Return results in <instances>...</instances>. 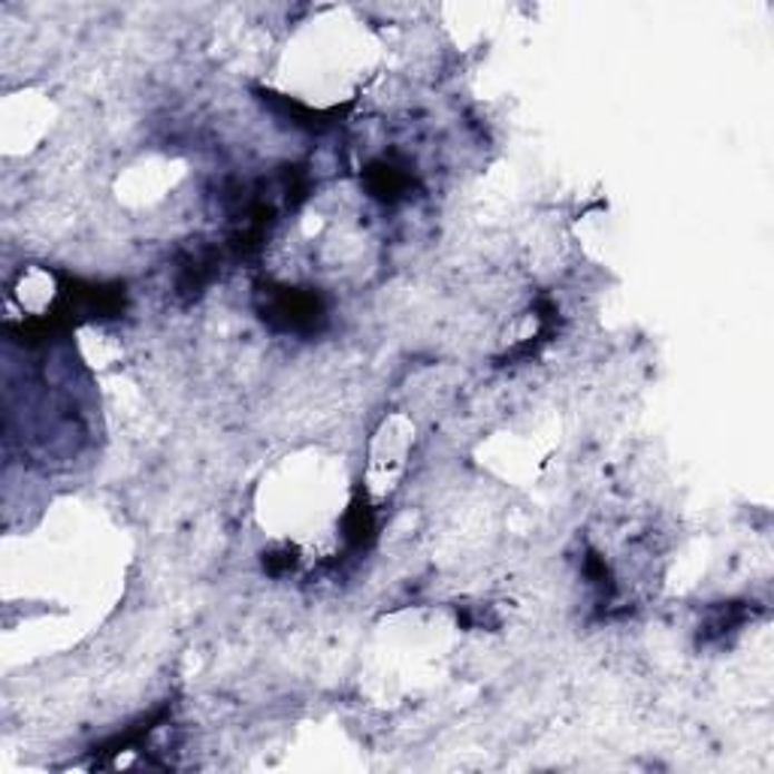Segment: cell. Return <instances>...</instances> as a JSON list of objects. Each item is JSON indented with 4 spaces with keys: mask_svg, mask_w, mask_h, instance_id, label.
<instances>
[{
    "mask_svg": "<svg viewBox=\"0 0 774 774\" xmlns=\"http://www.w3.org/2000/svg\"><path fill=\"white\" fill-rule=\"evenodd\" d=\"M255 308L266 327L285 336H315L327 324V303L312 287L266 282L257 285Z\"/></svg>",
    "mask_w": 774,
    "mask_h": 774,
    "instance_id": "6da1fadb",
    "label": "cell"
},
{
    "mask_svg": "<svg viewBox=\"0 0 774 774\" xmlns=\"http://www.w3.org/2000/svg\"><path fill=\"white\" fill-rule=\"evenodd\" d=\"M218 264H222V255L209 245L185 248L179 255V266H176V294L182 300L200 297L218 276V270H222Z\"/></svg>",
    "mask_w": 774,
    "mask_h": 774,
    "instance_id": "7a4b0ae2",
    "label": "cell"
},
{
    "mask_svg": "<svg viewBox=\"0 0 774 774\" xmlns=\"http://www.w3.org/2000/svg\"><path fill=\"white\" fill-rule=\"evenodd\" d=\"M366 188H370L375 200L393 206V203L412 197L414 179L405 167H396L391 160H375V164H370V170H366Z\"/></svg>",
    "mask_w": 774,
    "mask_h": 774,
    "instance_id": "3957f363",
    "label": "cell"
},
{
    "mask_svg": "<svg viewBox=\"0 0 774 774\" xmlns=\"http://www.w3.org/2000/svg\"><path fill=\"white\" fill-rule=\"evenodd\" d=\"M751 617H753V608H747V602L714 605V608L708 611V617H705V624L699 626V641L702 645L721 641V638L732 636L735 629H742Z\"/></svg>",
    "mask_w": 774,
    "mask_h": 774,
    "instance_id": "277c9868",
    "label": "cell"
},
{
    "mask_svg": "<svg viewBox=\"0 0 774 774\" xmlns=\"http://www.w3.org/2000/svg\"><path fill=\"white\" fill-rule=\"evenodd\" d=\"M342 527H345V541H349L354 551L366 548V545L375 539V515H372L370 502H366L363 497L354 499V502H351V509L345 511Z\"/></svg>",
    "mask_w": 774,
    "mask_h": 774,
    "instance_id": "5b68a950",
    "label": "cell"
},
{
    "mask_svg": "<svg viewBox=\"0 0 774 774\" xmlns=\"http://www.w3.org/2000/svg\"><path fill=\"white\" fill-rule=\"evenodd\" d=\"M294 566H297V553L294 551L264 553V569L270 575H282V572H287V569H294Z\"/></svg>",
    "mask_w": 774,
    "mask_h": 774,
    "instance_id": "8992f818",
    "label": "cell"
}]
</instances>
